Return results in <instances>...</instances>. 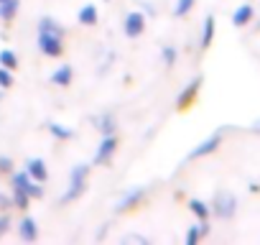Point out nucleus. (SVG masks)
Masks as SVG:
<instances>
[{"label": "nucleus", "mask_w": 260, "mask_h": 245, "mask_svg": "<svg viewBox=\"0 0 260 245\" xmlns=\"http://www.w3.org/2000/svg\"><path fill=\"white\" fill-rule=\"evenodd\" d=\"M209 207H212V215L217 220H232L237 215L240 202H237V197L230 189H217L214 197H212V202H209Z\"/></svg>", "instance_id": "f257e3e1"}, {"label": "nucleus", "mask_w": 260, "mask_h": 245, "mask_svg": "<svg viewBox=\"0 0 260 245\" xmlns=\"http://www.w3.org/2000/svg\"><path fill=\"white\" fill-rule=\"evenodd\" d=\"M146 192H148V187H130L127 192L120 194V199L115 202L112 212H115V215H127V212L138 209V207L143 204V199H146Z\"/></svg>", "instance_id": "f03ea898"}, {"label": "nucleus", "mask_w": 260, "mask_h": 245, "mask_svg": "<svg viewBox=\"0 0 260 245\" xmlns=\"http://www.w3.org/2000/svg\"><path fill=\"white\" fill-rule=\"evenodd\" d=\"M11 189H23L31 199H41V197H44V184L36 181V179H31L26 169L11 174Z\"/></svg>", "instance_id": "7ed1b4c3"}, {"label": "nucleus", "mask_w": 260, "mask_h": 245, "mask_svg": "<svg viewBox=\"0 0 260 245\" xmlns=\"http://www.w3.org/2000/svg\"><path fill=\"white\" fill-rule=\"evenodd\" d=\"M117 148H120L117 133L115 136H102V141L97 143V151L92 156V166H107L112 161V156L117 154Z\"/></svg>", "instance_id": "20e7f679"}, {"label": "nucleus", "mask_w": 260, "mask_h": 245, "mask_svg": "<svg viewBox=\"0 0 260 245\" xmlns=\"http://www.w3.org/2000/svg\"><path fill=\"white\" fill-rule=\"evenodd\" d=\"M36 46L44 56L49 59H59L64 54V39L61 36H54V34H41L36 31Z\"/></svg>", "instance_id": "39448f33"}, {"label": "nucleus", "mask_w": 260, "mask_h": 245, "mask_svg": "<svg viewBox=\"0 0 260 245\" xmlns=\"http://www.w3.org/2000/svg\"><path fill=\"white\" fill-rule=\"evenodd\" d=\"M202 84H204V77H202V74L194 77L191 82H186V87L176 95V110H189V107L197 102V97H199V92H202Z\"/></svg>", "instance_id": "423d86ee"}, {"label": "nucleus", "mask_w": 260, "mask_h": 245, "mask_svg": "<svg viewBox=\"0 0 260 245\" xmlns=\"http://www.w3.org/2000/svg\"><path fill=\"white\" fill-rule=\"evenodd\" d=\"M222 133H224V131H217V133H212L209 138H204V141H202L199 146H194V148L189 151L186 161H197V159L212 156V154H214V151H217V148L222 146V141H224V138H222Z\"/></svg>", "instance_id": "0eeeda50"}, {"label": "nucleus", "mask_w": 260, "mask_h": 245, "mask_svg": "<svg viewBox=\"0 0 260 245\" xmlns=\"http://www.w3.org/2000/svg\"><path fill=\"white\" fill-rule=\"evenodd\" d=\"M122 31H125L127 39H138V36H143V31H146V13H141V11H130V13L125 16V21H122Z\"/></svg>", "instance_id": "6e6552de"}, {"label": "nucleus", "mask_w": 260, "mask_h": 245, "mask_svg": "<svg viewBox=\"0 0 260 245\" xmlns=\"http://www.w3.org/2000/svg\"><path fill=\"white\" fill-rule=\"evenodd\" d=\"M92 126L100 131V136H115L117 133V117L112 112H102V115L92 117Z\"/></svg>", "instance_id": "1a4fd4ad"}, {"label": "nucleus", "mask_w": 260, "mask_h": 245, "mask_svg": "<svg viewBox=\"0 0 260 245\" xmlns=\"http://www.w3.org/2000/svg\"><path fill=\"white\" fill-rule=\"evenodd\" d=\"M18 237H21L23 242H36V240H39V222H36V217L26 215V217L18 222Z\"/></svg>", "instance_id": "9d476101"}, {"label": "nucleus", "mask_w": 260, "mask_h": 245, "mask_svg": "<svg viewBox=\"0 0 260 245\" xmlns=\"http://www.w3.org/2000/svg\"><path fill=\"white\" fill-rule=\"evenodd\" d=\"M250 21H255V8L250 3L237 6L235 13H232V26L235 28H245V26H250Z\"/></svg>", "instance_id": "9b49d317"}, {"label": "nucleus", "mask_w": 260, "mask_h": 245, "mask_svg": "<svg viewBox=\"0 0 260 245\" xmlns=\"http://www.w3.org/2000/svg\"><path fill=\"white\" fill-rule=\"evenodd\" d=\"M214 28H217V23H214V16L209 13V16L202 21V31H199V49H202V51H207V49L212 46V41H214Z\"/></svg>", "instance_id": "f8f14e48"}, {"label": "nucleus", "mask_w": 260, "mask_h": 245, "mask_svg": "<svg viewBox=\"0 0 260 245\" xmlns=\"http://www.w3.org/2000/svg\"><path fill=\"white\" fill-rule=\"evenodd\" d=\"M209 220H199L197 225H191L189 230H186V245H197V242H202L207 235H209Z\"/></svg>", "instance_id": "ddd939ff"}, {"label": "nucleus", "mask_w": 260, "mask_h": 245, "mask_svg": "<svg viewBox=\"0 0 260 245\" xmlns=\"http://www.w3.org/2000/svg\"><path fill=\"white\" fill-rule=\"evenodd\" d=\"M26 171H28L31 179H36V181H41V184L49 179V169H46V161H44V159H28V161H26Z\"/></svg>", "instance_id": "4468645a"}, {"label": "nucleus", "mask_w": 260, "mask_h": 245, "mask_svg": "<svg viewBox=\"0 0 260 245\" xmlns=\"http://www.w3.org/2000/svg\"><path fill=\"white\" fill-rule=\"evenodd\" d=\"M84 192H87V181H79V184H72V181H69V184H67V192L59 197V204H61V207H67V204L77 202Z\"/></svg>", "instance_id": "2eb2a0df"}, {"label": "nucleus", "mask_w": 260, "mask_h": 245, "mask_svg": "<svg viewBox=\"0 0 260 245\" xmlns=\"http://www.w3.org/2000/svg\"><path fill=\"white\" fill-rule=\"evenodd\" d=\"M77 21L82 23V26H97V21H100V11H97V6L94 3H87V6H82L79 8V13H77Z\"/></svg>", "instance_id": "dca6fc26"}, {"label": "nucleus", "mask_w": 260, "mask_h": 245, "mask_svg": "<svg viewBox=\"0 0 260 245\" xmlns=\"http://www.w3.org/2000/svg\"><path fill=\"white\" fill-rule=\"evenodd\" d=\"M36 31H41V34H54V36H67V28L56 21V18H51V16H44L41 21H39V26H36Z\"/></svg>", "instance_id": "f3484780"}, {"label": "nucleus", "mask_w": 260, "mask_h": 245, "mask_svg": "<svg viewBox=\"0 0 260 245\" xmlns=\"http://www.w3.org/2000/svg\"><path fill=\"white\" fill-rule=\"evenodd\" d=\"M72 79H74V69L69 64H61L51 72V84H56V87H69Z\"/></svg>", "instance_id": "a211bd4d"}, {"label": "nucleus", "mask_w": 260, "mask_h": 245, "mask_svg": "<svg viewBox=\"0 0 260 245\" xmlns=\"http://www.w3.org/2000/svg\"><path fill=\"white\" fill-rule=\"evenodd\" d=\"M89 169H92V164H87V161L74 164V166H72V171H69V181H72V184L89 181Z\"/></svg>", "instance_id": "6ab92c4d"}, {"label": "nucleus", "mask_w": 260, "mask_h": 245, "mask_svg": "<svg viewBox=\"0 0 260 245\" xmlns=\"http://www.w3.org/2000/svg\"><path fill=\"white\" fill-rule=\"evenodd\" d=\"M189 209H191V215L197 217V220H209L212 217V207H209V202H204V199H189Z\"/></svg>", "instance_id": "aec40b11"}, {"label": "nucleus", "mask_w": 260, "mask_h": 245, "mask_svg": "<svg viewBox=\"0 0 260 245\" xmlns=\"http://www.w3.org/2000/svg\"><path fill=\"white\" fill-rule=\"evenodd\" d=\"M21 11V0H6V3H0V21L11 23Z\"/></svg>", "instance_id": "412c9836"}, {"label": "nucleus", "mask_w": 260, "mask_h": 245, "mask_svg": "<svg viewBox=\"0 0 260 245\" xmlns=\"http://www.w3.org/2000/svg\"><path fill=\"white\" fill-rule=\"evenodd\" d=\"M46 128H49V133H51L56 141H72V138H74V131L67 128V126H61V122H46Z\"/></svg>", "instance_id": "4be33fe9"}, {"label": "nucleus", "mask_w": 260, "mask_h": 245, "mask_svg": "<svg viewBox=\"0 0 260 245\" xmlns=\"http://www.w3.org/2000/svg\"><path fill=\"white\" fill-rule=\"evenodd\" d=\"M11 199H13V207L21 209V212H26V209L31 207V197H28L23 189H13V192H11Z\"/></svg>", "instance_id": "5701e85b"}, {"label": "nucleus", "mask_w": 260, "mask_h": 245, "mask_svg": "<svg viewBox=\"0 0 260 245\" xmlns=\"http://www.w3.org/2000/svg\"><path fill=\"white\" fill-rule=\"evenodd\" d=\"M161 59H164L166 67H174V64L179 62V49H176L174 44H166V46L161 49Z\"/></svg>", "instance_id": "b1692460"}, {"label": "nucleus", "mask_w": 260, "mask_h": 245, "mask_svg": "<svg viewBox=\"0 0 260 245\" xmlns=\"http://www.w3.org/2000/svg\"><path fill=\"white\" fill-rule=\"evenodd\" d=\"M0 67H6V69H16L18 67V54L11 51V49H3L0 51Z\"/></svg>", "instance_id": "393cba45"}, {"label": "nucleus", "mask_w": 260, "mask_h": 245, "mask_svg": "<svg viewBox=\"0 0 260 245\" xmlns=\"http://www.w3.org/2000/svg\"><path fill=\"white\" fill-rule=\"evenodd\" d=\"M194 3H197V0H176V6H174V16H176V18L189 16V13H191V8H194Z\"/></svg>", "instance_id": "a878e982"}, {"label": "nucleus", "mask_w": 260, "mask_h": 245, "mask_svg": "<svg viewBox=\"0 0 260 245\" xmlns=\"http://www.w3.org/2000/svg\"><path fill=\"white\" fill-rule=\"evenodd\" d=\"M13 84V69H6V67H0V87L8 89Z\"/></svg>", "instance_id": "bb28decb"}, {"label": "nucleus", "mask_w": 260, "mask_h": 245, "mask_svg": "<svg viewBox=\"0 0 260 245\" xmlns=\"http://www.w3.org/2000/svg\"><path fill=\"white\" fill-rule=\"evenodd\" d=\"M130 242H138V245H148V237L146 235H138V232H130L122 237V245H130Z\"/></svg>", "instance_id": "cd10ccee"}, {"label": "nucleus", "mask_w": 260, "mask_h": 245, "mask_svg": "<svg viewBox=\"0 0 260 245\" xmlns=\"http://www.w3.org/2000/svg\"><path fill=\"white\" fill-rule=\"evenodd\" d=\"M16 171V164L11 156H0V174H13Z\"/></svg>", "instance_id": "c85d7f7f"}, {"label": "nucleus", "mask_w": 260, "mask_h": 245, "mask_svg": "<svg viewBox=\"0 0 260 245\" xmlns=\"http://www.w3.org/2000/svg\"><path fill=\"white\" fill-rule=\"evenodd\" d=\"M11 225H13L11 215H8V212H0V237H3V235H8Z\"/></svg>", "instance_id": "c756f323"}, {"label": "nucleus", "mask_w": 260, "mask_h": 245, "mask_svg": "<svg viewBox=\"0 0 260 245\" xmlns=\"http://www.w3.org/2000/svg\"><path fill=\"white\" fill-rule=\"evenodd\" d=\"M13 207V199L8 197V194H3V192H0V212H8Z\"/></svg>", "instance_id": "7c9ffc66"}, {"label": "nucleus", "mask_w": 260, "mask_h": 245, "mask_svg": "<svg viewBox=\"0 0 260 245\" xmlns=\"http://www.w3.org/2000/svg\"><path fill=\"white\" fill-rule=\"evenodd\" d=\"M250 131H252V133H260V117H257V120L252 122V126H250Z\"/></svg>", "instance_id": "2f4dec72"}, {"label": "nucleus", "mask_w": 260, "mask_h": 245, "mask_svg": "<svg viewBox=\"0 0 260 245\" xmlns=\"http://www.w3.org/2000/svg\"><path fill=\"white\" fill-rule=\"evenodd\" d=\"M0 3H6V0H0Z\"/></svg>", "instance_id": "473e14b6"}, {"label": "nucleus", "mask_w": 260, "mask_h": 245, "mask_svg": "<svg viewBox=\"0 0 260 245\" xmlns=\"http://www.w3.org/2000/svg\"><path fill=\"white\" fill-rule=\"evenodd\" d=\"M107 3H110V0H107Z\"/></svg>", "instance_id": "72a5a7b5"}]
</instances>
